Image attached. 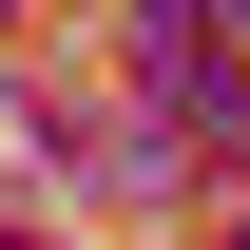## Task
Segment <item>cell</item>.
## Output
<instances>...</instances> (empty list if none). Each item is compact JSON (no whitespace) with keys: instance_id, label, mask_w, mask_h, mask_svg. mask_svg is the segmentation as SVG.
Here are the masks:
<instances>
[{"instance_id":"6da1fadb","label":"cell","mask_w":250,"mask_h":250,"mask_svg":"<svg viewBox=\"0 0 250 250\" xmlns=\"http://www.w3.org/2000/svg\"><path fill=\"white\" fill-rule=\"evenodd\" d=\"M0 250H39V231H0Z\"/></svg>"}]
</instances>
